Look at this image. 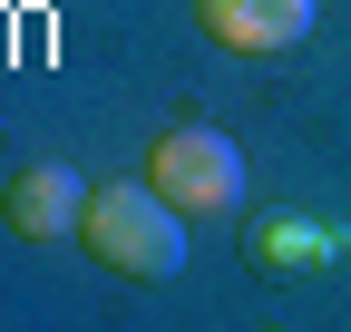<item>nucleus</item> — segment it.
<instances>
[{"label":"nucleus","mask_w":351,"mask_h":332,"mask_svg":"<svg viewBox=\"0 0 351 332\" xmlns=\"http://www.w3.org/2000/svg\"><path fill=\"white\" fill-rule=\"evenodd\" d=\"M78 215H88V176L78 166H20L10 176V225L29 235V244H59V235H78Z\"/></svg>","instance_id":"obj_4"},{"label":"nucleus","mask_w":351,"mask_h":332,"mask_svg":"<svg viewBox=\"0 0 351 332\" xmlns=\"http://www.w3.org/2000/svg\"><path fill=\"white\" fill-rule=\"evenodd\" d=\"M78 235H88V254H98L108 274H127V283H176L186 274V215H176L156 186H137V176L88 186Z\"/></svg>","instance_id":"obj_1"},{"label":"nucleus","mask_w":351,"mask_h":332,"mask_svg":"<svg viewBox=\"0 0 351 332\" xmlns=\"http://www.w3.org/2000/svg\"><path fill=\"white\" fill-rule=\"evenodd\" d=\"M147 186L176 215H234L244 205V147L225 128H166L147 147Z\"/></svg>","instance_id":"obj_2"},{"label":"nucleus","mask_w":351,"mask_h":332,"mask_svg":"<svg viewBox=\"0 0 351 332\" xmlns=\"http://www.w3.org/2000/svg\"><path fill=\"white\" fill-rule=\"evenodd\" d=\"M195 20H205L215 49L274 59V49H293V39H313V0H195Z\"/></svg>","instance_id":"obj_3"}]
</instances>
